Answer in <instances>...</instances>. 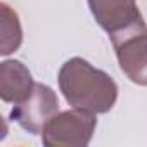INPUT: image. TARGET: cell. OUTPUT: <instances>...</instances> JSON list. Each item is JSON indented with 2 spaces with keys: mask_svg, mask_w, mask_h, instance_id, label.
I'll list each match as a JSON object with an SVG mask.
<instances>
[{
  "mask_svg": "<svg viewBox=\"0 0 147 147\" xmlns=\"http://www.w3.org/2000/svg\"><path fill=\"white\" fill-rule=\"evenodd\" d=\"M0 54L9 55L16 52L23 43V30L19 16L7 4H0Z\"/></svg>",
  "mask_w": 147,
  "mask_h": 147,
  "instance_id": "obj_7",
  "label": "cell"
},
{
  "mask_svg": "<svg viewBox=\"0 0 147 147\" xmlns=\"http://www.w3.org/2000/svg\"><path fill=\"white\" fill-rule=\"evenodd\" d=\"M59 88L69 106L104 114L118 99V85L106 71L94 67L83 57H71L59 69Z\"/></svg>",
  "mask_w": 147,
  "mask_h": 147,
  "instance_id": "obj_1",
  "label": "cell"
},
{
  "mask_svg": "<svg viewBox=\"0 0 147 147\" xmlns=\"http://www.w3.org/2000/svg\"><path fill=\"white\" fill-rule=\"evenodd\" d=\"M59 113V100L55 92L43 83H35L31 95L16 104L11 111V119L16 121L24 131L40 135L45 125Z\"/></svg>",
  "mask_w": 147,
  "mask_h": 147,
  "instance_id": "obj_4",
  "label": "cell"
},
{
  "mask_svg": "<svg viewBox=\"0 0 147 147\" xmlns=\"http://www.w3.org/2000/svg\"><path fill=\"white\" fill-rule=\"evenodd\" d=\"M97 24L109 35L144 21L135 0H87Z\"/></svg>",
  "mask_w": 147,
  "mask_h": 147,
  "instance_id": "obj_5",
  "label": "cell"
},
{
  "mask_svg": "<svg viewBox=\"0 0 147 147\" xmlns=\"http://www.w3.org/2000/svg\"><path fill=\"white\" fill-rule=\"evenodd\" d=\"M118 62L126 78L147 87V26L145 21L135 23L121 31L109 35Z\"/></svg>",
  "mask_w": 147,
  "mask_h": 147,
  "instance_id": "obj_3",
  "label": "cell"
},
{
  "mask_svg": "<svg viewBox=\"0 0 147 147\" xmlns=\"http://www.w3.org/2000/svg\"><path fill=\"white\" fill-rule=\"evenodd\" d=\"M95 114L85 109L73 107L57 113L43 128L42 138L47 147H85L95 131Z\"/></svg>",
  "mask_w": 147,
  "mask_h": 147,
  "instance_id": "obj_2",
  "label": "cell"
},
{
  "mask_svg": "<svg viewBox=\"0 0 147 147\" xmlns=\"http://www.w3.org/2000/svg\"><path fill=\"white\" fill-rule=\"evenodd\" d=\"M35 88L30 69L21 61H4L0 64V97L9 104H21Z\"/></svg>",
  "mask_w": 147,
  "mask_h": 147,
  "instance_id": "obj_6",
  "label": "cell"
}]
</instances>
